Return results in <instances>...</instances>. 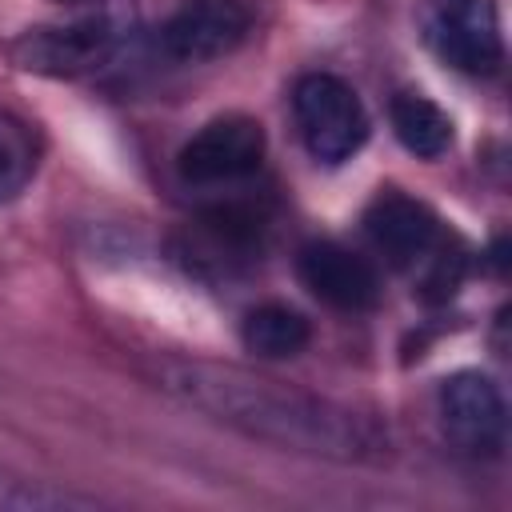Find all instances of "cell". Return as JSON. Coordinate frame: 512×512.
Listing matches in <instances>:
<instances>
[{
  "mask_svg": "<svg viewBox=\"0 0 512 512\" xmlns=\"http://www.w3.org/2000/svg\"><path fill=\"white\" fill-rule=\"evenodd\" d=\"M32 176V140L20 120L0 112V204L16 200Z\"/></svg>",
  "mask_w": 512,
  "mask_h": 512,
  "instance_id": "cell-13",
  "label": "cell"
},
{
  "mask_svg": "<svg viewBox=\"0 0 512 512\" xmlns=\"http://www.w3.org/2000/svg\"><path fill=\"white\" fill-rule=\"evenodd\" d=\"M440 432L464 456H496L508 436V404L492 376L484 372H452L436 396Z\"/></svg>",
  "mask_w": 512,
  "mask_h": 512,
  "instance_id": "cell-4",
  "label": "cell"
},
{
  "mask_svg": "<svg viewBox=\"0 0 512 512\" xmlns=\"http://www.w3.org/2000/svg\"><path fill=\"white\" fill-rule=\"evenodd\" d=\"M388 120H392L396 140L412 156H420V160H436L452 144V120H448V112L440 104H432L428 96H420V92H400L392 100V108H388Z\"/></svg>",
  "mask_w": 512,
  "mask_h": 512,
  "instance_id": "cell-11",
  "label": "cell"
},
{
  "mask_svg": "<svg viewBox=\"0 0 512 512\" xmlns=\"http://www.w3.org/2000/svg\"><path fill=\"white\" fill-rule=\"evenodd\" d=\"M100 504V496H84L0 464V512H92Z\"/></svg>",
  "mask_w": 512,
  "mask_h": 512,
  "instance_id": "cell-12",
  "label": "cell"
},
{
  "mask_svg": "<svg viewBox=\"0 0 512 512\" xmlns=\"http://www.w3.org/2000/svg\"><path fill=\"white\" fill-rule=\"evenodd\" d=\"M148 372L152 384L176 404L280 452L332 464H380L388 456V432L340 400L212 360L168 356Z\"/></svg>",
  "mask_w": 512,
  "mask_h": 512,
  "instance_id": "cell-1",
  "label": "cell"
},
{
  "mask_svg": "<svg viewBox=\"0 0 512 512\" xmlns=\"http://www.w3.org/2000/svg\"><path fill=\"white\" fill-rule=\"evenodd\" d=\"M264 148H268V136L260 128V120L252 116H216L208 120L176 156V168H180V180L184 184H232V180H244L260 168L264 160Z\"/></svg>",
  "mask_w": 512,
  "mask_h": 512,
  "instance_id": "cell-5",
  "label": "cell"
},
{
  "mask_svg": "<svg viewBox=\"0 0 512 512\" xmlns=\"http://www.w3.org/2000/svg\"><path fill=\"white\" fill-rule=\"evenodd\" d=\"M364 232L376 244V252L392 264V268H412L416 260H424L436 240H440V220L428 204L388 188L380 192L368 212H364Z\"/></svg>",
  "mask_w": 512,
  "mask_h": 512,
  "instance_id": "cell-8",
  "label": "cell"
},
{
  "mask_svg": "<svg viewBox=\"0 0 512 512\" xmlns=\"http://www.w3.org/2000/svg\"><path fill=\"white\" fill-rule=\"evenodd\" d=\"M424 36L432 52L464 76H492L504 64V36L492 0H428Z\"/></svg>",
  "mask_w": 512,
  "mask_h": 512,
  "instance_id": "cell-3",
  "label": "cell"
},
{
  "mask_svg": "<svg viewBox=\"0 0 512 512\" xmlns=\"http://www.w3.org/2000/svg\"><path fill=\"white\" fill-rule=\"evenodd\" d=\"M240 340L248 352L264 356V360H288L308 348L312 324L288 304H256L240 320Z\"/></svg>",
  "mask_w": 512,
  "mask_h": 512,
  "instance_id": "cell-10",
  "label": "cell"
},
{
  "mask_svg": "<svg viewBox=\"0 0 512 512\" xmlns=\"http://www.w3.org/2000/svg\"><path fill=\"white\" fill-rule=\"evenodd\" d=\"M252 28L240 0H184L160 28V48L176 64H208L228 56Z\"/></svg>",
  "mask_w": 512,
  "mask_h": 512,
  "instance_id": "cell-6",
  "label": "cell"
},
{
  "mask_svg": "<svg viewBox=\"0 0 512 512\" xmlns=\"http://www.w3.org/2000/svg\"><path fill=\"white\" fill-rule=\"evenodd\" d=\"M296 276L316 300L340 312H368L380 300V272L372 260L336 240H308L296 252Z\"/></svg>",
  "mask_w": 512,
  "mask_h": 512,
  "instance_id": "cell-7",
  "label": "cell"
},
{
  "mask_svg": "<svg viewBox=\"0 0 512 512\" xmlns=\"http://www.w3.org/2000/svg\"><path fill=\"white\" fill-rule=\"evenodd\" d=\"M20 68L52 72V76H76L96 68L112 52V24L108 20H80L68 28H36L20 36L12 48Z\"/></svg>",
  "mask_w": 512,
  "mask_h": 512,
  "instance_id": "cell-9",
  "label": "cell"
},
{
  "mask_svg": "<svg viewBox=\"0 0 512 512\" xmlns=\"http://www.w3.org/2000/svg\"><path fill=\"white\" fill-rule=\"evenodd\" d=\"M292 112L308 152L320 164L352 160L368 140V112L352 84L332 72H308L292 88Z\"/></svg>",
  "mask_w": 512,
  "mask_h": 512,
  "instance_id": "cell-2",
  "label": "cell"
}]
</instances>
